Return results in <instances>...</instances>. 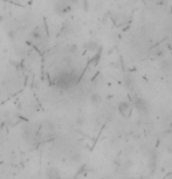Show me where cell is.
<instances>
[{"instance_id": "2", "label": "cell", "mask_w": 172, "mask_h": 179, "mask_svg": "<svg viewBox=\"0 0 172 179\" xmlns=\"http://www.w3.org/2000/svg\"><path fill=\"white\" fill-rule=\"evenodd\" d=\"M118 113L123 117H129L131 114V107L128 102H121L118 103Z\"/></svg>"}, {"instance_id": "6", "label": "cell", "mask_w": 172, "mask_h": 179, "mask_svg": "<svg viewBox=\"0 0 172 179\" xmlns=\"http://www.w3.org/2000/svg\"><path fill=\"white\" fill-rule=\"evenodd\" d=\"M91 102H93L94 104H97V102H101L100 96H98V95H93V96H91Z\"/></svg>"}, {"instance_id": "3", "label": "cell", "mask_w": 172, "mask_h": 179, "mask_svg": "<svg viewBox=\"0 0 172 179\" xmlns=\"http://www.w3.org/2000/svg\"><path fill=\"white\" fill-rule=\"evenodd\" d=\"M47 178L48 179H59V171L56 169H48L47 170Z\"/></svg>"}, {"instance_id": "4", "label": "cell", "mask_w": 172, "mask_h": 179, "mask_svg": "<svg viewBox=\"0 0 172 179\" xmlns=\"http://www.w3.org/2000/svg\"><path fill=\"white\" fill-rule=\"evenodd\" d=\"M135 104H136L137 109H139L141 111H144V110H146V103L144 102V99H137L136 101H135Z\"/></svg>"}, {"instance_id": "1", "label": "cell", "mask_w": 172, "mask_h": 179, "mask_svg": "<svg viewBox=\"0 0 172 179\" xmlns=\"http://www.w3.org/2000/svg\"><path fill=\"white\" fill-rule=\"evenodd\" d=\"M70 11V4L68 0H59L55 4V12L60 15H63Z\"/></svg>"}, {"instance_id": "5", "label": "cell", "mask_w": 172, "mask_h": 179, "mask_svg": "<svg viewBox=\"0 0 172 179\" xmlns=\"http://www.w3.org/2000/svg\"><path fill=\"white\" fill-rule=\"evenodd\" d=\"M31 37H32V39L33 40H40L41 39V29L37 27V28H34L33 31H32V33H31Z\"/></svg>"}, {"instance_id": "7", "label": "cell", "mask_w": 172, "mask_h": 179, "mask_svg": "<svg viewBox=\"0 0 172 179\" xmlns=\"http://www.w3.org/2000/svg\"><path fill=\"white\" fill-rule=\"evenodd\" d=\"M31 179H37V178H31Z\"/></svg>"}]
</instances>
